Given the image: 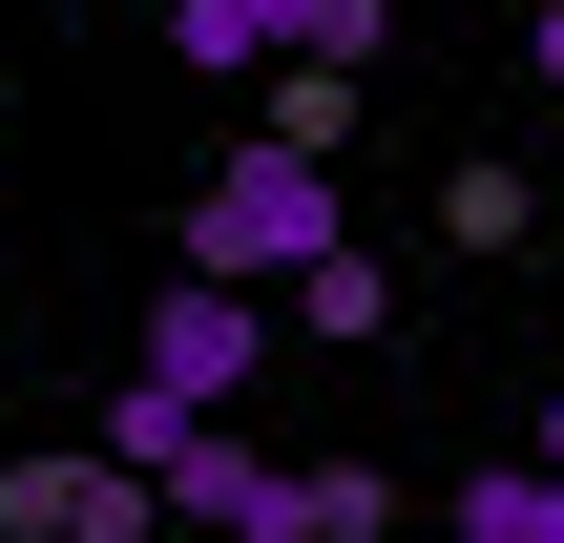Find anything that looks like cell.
<instances>
[{
	"label": "cell",
	"mask_w": 564,
	"mask_h": 543,
	"mask_svg": "<svg viewBox=\"0 0 564 543\" xmlns=\"http://www.w3.org/2000/svg\"><path fill=\"white\" fill-rule=\"evenodd\" d=\"M293 335H335V356H377V335H398V272H377V251L335 230V251L293 272Z\"/></svg>",
	"instance_id": "cell-5"
},
{
	"label": "cell",
	"mask_w": 564,
	"mask_h": 543,
	"mask_svg": "<svg viewBox=\"0 0 564 543\" xmlns=\"http://www.w3.org/2000/svg\"><path fill=\"white\" fill-rule=\"evenodd\" d=\"M167 523V481H126L105 439H63V460H0V543H147Z\"/></svg>",
	"instance_id": "cell-4"
},
{
	"label": "cell",
	"mask_w": 564,
	"mask_h": 543,
	"mask_svg": "<svg viewBox=\"0 0 564 543\" xmlns=\"http://www.w3.org/2000/svg\"><path fill=\"white\" fill-rule=\"evenodd\" d=\"M272 146H356V63H272Z\"/></svg>",
	"instance_id": "cell-8"
},
{
	"label": "cell",
	"mask_w": 564,
	"mask_h": 543,
	"mask_svg": "<svg viewBox=\"0 0 564 543\" xmlns=\"http://www.w3.org/2000/svg\"><path fill=\"white\" fill-rule=\"evenodd\" d=\"M544 460H564V398H544Z\"/></svg>",
	"instance_id": "cell-10"
},
{
	"label": "cell",
	"mask_w": 564,
	"mask_h": 543,
	"mask_svg": "<svg viewBox=\"0 0 564 543\" xmlns=\"http://www.w3.org/2000/svg\"><path fill=\"white\" fill-rule=\"evenodd\" d=\"M523 42H544V84H564V0H544V21H523Z\"/></svg>",
	"instance_id": "cell-9"
},
{
	"label": "cell",
	"mask_w": 564,
	"mask_h": 543,
	"mask_svg": "<svg viewBox=\"0 0 564 543\" xmlns=\"http://www.w3.org/2000/svg\"><path fill=\"white\" fill-rule=\"evenodd\" d=\"M398 0H167V63L188 84H272V63H377Z\"/></svg>",
	"instance_id": "cell-2"
},
{
	"label": "cell",
	"mask_w": 564,
	"mask_h": 543,
	"mask_svg": "<svg viewBox=\"0 0 564 543\" xmlns=\"http://www.w3.org/2000/svg\"><path fill=\"white\" fill-rule=\"evenodd\" d=\"M440 230H460V251H523V230H544V188H523L502 146H460V167H440Z\"/></svg>",
	"instance_id": "cell-7"
},
{
	"label": "cell",
	"mask_w": 564,
	"mask_h": 543,
	"mask_svg": "<svg viewBox=\"0 0 564 543\" xmlns=\"http://www.w3.org/2000/svg\"><path fill=\"white\" fill-rule=\"evenodd\" d=\"M335 230H356V209H335V146H272V126L188 188V272H230V293H293Z\"/></svg>",
	"instance_id": "cell-1"
},
{
	"label": "cell",
	"mask_w": 564,
	"mask_h": 543,
	"mask_svg": "<svg viewBox=\"0 0 564 543\" xmlns=\"http://www.w3.org/2000/svg\"><path fill=\"white\" fill-rule=\"evenodd\" d=\"M440 523H460V543H564V460L523 439L502 481H440Z\"/></svg>",
	"instance_id": "cell-6"
},
{
	"label": "cell",
	"mask_w": 564,
	"mask_h": 543,
	"mask_svg": "<svg viewBox=\"0 0 564 543\" xmlns=\"http://www.w3.org/2000/svg\"><path fill=\"white\" fill-rule=\"evenodd\" d=\"M272 335H293V293H230V272H167V293H147V356H126V377H167V398H209V419H230V398L272 377Z\"/></svg>",
	"instance_id": "cell-3"
}]
</instances>
